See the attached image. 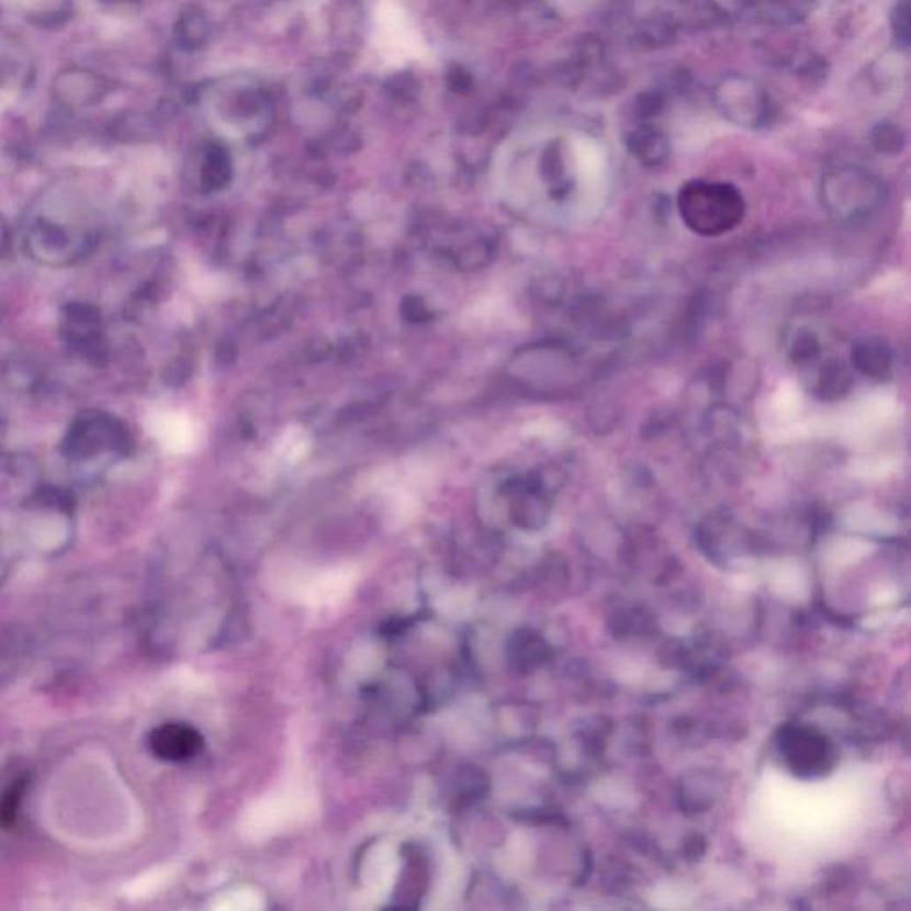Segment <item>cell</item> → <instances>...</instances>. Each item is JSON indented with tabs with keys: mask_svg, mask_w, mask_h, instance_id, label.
I'll use <instances>...</instances> for the list:
<instances>
[{
	"mask_svg": "<svg viewBox=\"0 0 911 911\" xmlns=\"http://www.w3.org/2000/svg\"><path fill=\"white\" fill-rule=\"evenodd\" d=\"M677 209L684 225L701 237H719L735 230L746 214V203L738 188L709 180L682 185Z\"/></svg>",
	"mask_w": 911,
	"mask_h": 911,
	"instance_id": "obj_1",
	"label": "cell"
},
{
	"mask_svg": "<svg viewBox=\"0 0 911 911\" xmlns=\"http://www.w3.org/2000/svg\"><path fill=\"white\" fill-rule=\"evenodd\" d=\"M822 207L836 222H862L884 207V180L858 166H841L822 175L819 188Z\"/></svg>",
	"mask_w": 911,
	"mask_h": 911,
	"instance_id": "obj_2",
	"label": "cell"
},
{
	"mask_svg": "<svg viewBox=\"0 0 911 911\" xmlns=\"http://www.w3.org/2000/svg\"><path fill=\"white\" fill-rule=\"evenodd\" d=\"M371 42L381 61L392 68L420 61L428 54L420 27L400 0H378L372 11Z\"/></svg>",
	"mask_w": 911,
	"mask_h": 911,
	"instance_id": "obj_3",
	"label": "cell"
},
{
	"mask_svg": "<svg viewBox=\"0 0 911 911\" xmlns=\"http://www.w3.org/2000/svg\"><path fill=\"white\" fill-rule=\"evenodd\" d=\"M716 111L735 127L758 131L769 125L773 104L766 88L744 74H727L710 93Z\"/></svg>",
	"mask_w": 911,
	"mask_h": 911,
	"instance_id": "obj_4",
	"label": "cell"
},
{
	"mask_svg": "<svg viewBox=\"0 0 911 911\" xmlns=\"http://www.w3.org/2000/svg\"><path fill=\"white\" fill-rule=\"evenodd\" d=\"M785 766L799 778H821L836 766L835 744L812 727H785L780 735Z\"/></svg>",
	"mask_w": 911,
	"mask_h": 911,
	"instance_id": "obj_5",
	"label": "cell"
},
{
	"mask_svg": "<svg viewBox=\"0 0 911 911\" xmlns=\"http://www.w3.org/2000/svg\"><path fill=\"white\" fill-rule=\"evenodd\" d=\"M122 424L105 415H85L77 418L65 440L66 454L74 460H88L104 451L122 449Z\"/></svg>",
	"mask_w": 911,
	"mask_h": 911,
	"instance_id": "obj_6",
	"label": "cell"
},
{
	"mask_svg": "<svg viewBox=\"0 0 911 911\" xmlns=\"http://www.w3.org/2000/svg\"><path fill=\"white\" fill-rule=\"evenodd\" d=\"M148 750L162 762H188L203 750V735L185 723H165L151 730Z\"/></svg>",
	"mask_w": 911,
	"mask_h": 911,
	"instance_id": "obj_7",
	"label": "cell"
},
{
	"mask_svg": "<svg viewBox=\"0 0 911 911\" xmlns=\"http://www.w3.org/2000/svg\"><path fill=\"white\" fill-rule=\"evenodd\" d=\"M627 150L639 165L646 168H661L672 157V143L666 132L653 125H639L627 134Z\"/></svg>",
	"mask_w": 911,
	"mask_h": 911,
	"instance_id": "obj_8",
	"label": "cell"
},
{
	"mask_svg": "<svg viewBox=\"0 0 911 911\" xmlns=\"http://www.w3.org/2000/svg\"><path fill=\"white\" fill-rule=\"evenodd\" d=\"M851 363L862 376L884 381L892 378L896 355L884 339H862L853 346Z\"/></svg>",
	"mask_w": 911,
	"mask_h": 911,
	"instance_id": "obj_9",
	"label": "cell"
},
{
	"mask_svg": "<svg viewBox=\"0 0 911 911\" xmlns=\"http://www.w3.org/2000/svg\"><path fill=\"white\" fill-rule=\"evenodd\" d=\"M550 659V646L538 632L520 629L508 644L509 667L518 675H529Z\"/></svg>",
	"mask_w": 911,
	"mask_h": 911,
	"instance_id": "obj_10",
	"label": "cell"
},
{
	"mask_svg": "<svg viewBox=\"0 0 911 911\" xmlns=\"http://www.w3.org/2000/svg\"><path fill=\"white\" fill-rule=\"evenodd\" d=\"M406 864H404L403 879L397 885V907L414 908L417 907L418 899H423L424 887L429 881V867L426 862V856L420 853L415 846L406 847V855H404Z\"/></svg>",
	"mask_w": 911,
	"mask_h": 911,
	"instance_id": "obj_11",
	"label": "cell"
},
{
	"mask_svg": "<svg viewBox=\"0 0 911 911\" xmlns=\"http://www.w3.org/2000/svg\"><path fill=\"white\" fill-rule=\"evenodd\" d=\"M853 386H855V376L847 363L836 358H828L826 362L819 365L816 385H813V392L819 400L828 401V403L844 400L853 391Z\"/></svg>",
	"mask_w": 911,
	"mask_h": 911,
	"instance_id": "obj_12",
	"label": "cell"
},
{
	"mask_svg": "<svg viewBox=\"0 0 911 911\" xmlns=\"http://www.w3.org/2000/svg\"><path fill=\"white\" fill-rule=\"evenodd\" d=\"M698 780H700V789L696 787L693 778L687 784H682V808L687 813L705 812L707 808L712 807V803H715L716 790H718L715 775H710V773H698Z\"/></svg>",
	"mask_w": 911,
	"mask_h": 911,
	"instance_id": "obj_13",
	"label": "cell"
},
{
	"mask_svg": "<svg viewBox=\"0 0 911 911\" xmlns=\"http://www.w3.org/2000/svg\"><path fill=\"white\" fill-rule=\"evenodd\" d=\"M543 177L549 185L550 196L554 200H563L570 193L569 173H566V166L558 148L547 154L543 160Z\"/></svg>",
	"mask_w": 911,
	"mask_h": 911,
	"instance_id": "obj_14",
	"label": "cell"
},
{
	"mask_svg": "<svg viewBox=\"0 0 911 911\" xmlns=\"http://www.w3.org/2000/svg\"><path fill=\"white\" fill-rule=\"evenodd\" d=\"M822 357V344L818 339V335L801 329L796 334L792 346H790V360L796 365H813L818 363Z\"/></svg>",
	"mask_w": 911,
	"mask_h": 911,
	"instance_id": "obj_15",
	"label": "cell"
},
{
	"mask_svg": "<svg viewBox=\"0 0 911 911\" xmlns=\"http://www.w3.org/2000/svg\"><path fill=\"white\" fill-rule=\"evenodd\" d=\"M870 142H873L874 148L879 154L898 156V154H901L904 145H907V137H904V132L898 125H893V123H881L870 134Z\"/></svg>",
	"mask_w": 911,
	"mask_h": 911,
	"instance_id": "obj_16",
	"label": "cell"
},
{
	"mask_svg": "<svg viewBox=\"0 0 911 911\" xmlns=\"http://www.w3.org/2000/svg\"><path fill=\"white\" fill-rule=\"evenodd\" d=\"M25 781L19 780L0 796V826L11 828L19 816L20 805L24 799Z\"/></svg>",
	"mask_w": 911,
	"mask_h": 911,
	"instance_id": "obj_17",
	"label": "cell"
},
{
	"mask_svg": "<svg viewBox=\"0 0 911 911\" xmlns=\"http://www.w3.org/2000/svg\"><path fill=\"white\" fill-rule=\"evenodd\" d=\"M712 4H715L716 10L721 11V13L733 16V14L746 13L750 0H712Z\"/></svg>",
	"mask_w": 911,
	"mask_h": 911,
	"instance_id": "obj_18",
	"label": "cell"
},
{
	"mask_svg": "<svg viewBox=\"0 0 911 911\" xmlns=\"http://www.w3.org/2000/svg\"><path fill=\"white\" fill-rule=\"evenodd\" d=\"M893 19L898 20V24H896V33H898V40L901 42H908V5L901 4L898 5V10L893 13Z\"/></svg>",
	"mask_w": 911,
	"mask_h": 911,
	"instance_id": "obj_19",
	"label": "cell"
},
{
	"mask_svg": "<svg viewBox=\"0 0 911 911\" xmlns=\"http://www.w3.org/2000/svg\"><path fill=\"white\" fill-rule=\"evenodd\" d=\"M701 842L704 839L701 836L695 835L693 839H689L686 846L687 858H698L700 853H704L705 846L700 847Z\"/></svg>",
	"mask_w": 911,
	"mask_h": 911,
	"instance_id": "obj_20",
	"label": "cell"
}]
</instances>
